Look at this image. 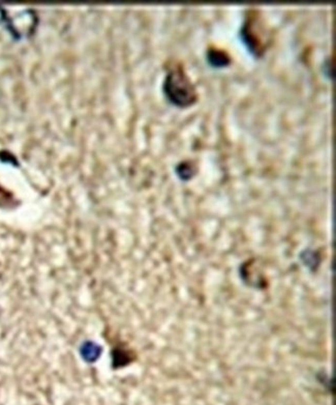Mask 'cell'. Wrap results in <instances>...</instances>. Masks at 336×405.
I'll return each instance as SVG.
<instances>
[{
	"instance_id": "cell-1",
	"label": "cell",
	"mask_w": 336,
	"mask_h": 405,
	"mask_svg": "<svg viewBox=\"0 0 336 405\" xmlns=\"http://www.w3.org/2000/svg\"><path fill=\"white\" fill-rule=\"evenodd\" d=\"M165 93L169 100L177 106L192 105L197 98L196 90L187 76L180 70H175L167 76Z\"/></svg>"
},
{
	"instance_id": "cell-2",
	"label": "cell",
	"mask_w": 336,
	"mask_h": 405,
	"mask_svg": "<svg viewBox=\"0 0 336 405\" xmlns=\"http://www.w3.org/2000/svg\"><path fill=\"white\" fill-rule=\"evenodd\" d=\"M81 355L87 362H94L98 356L101 355V348L94 343L86 342L81 347Z\"/></svg>"
},
{
	"instance_id": "cell-3",
	"label": "cell",
	"mask_w": 336,
	"mask_h": 405,
	"mask_svg": "<svg viewBox=\"0 0 336 405\" xmlns=\"http://www.w3.org/2000/svg\"><path fill=\"white\" fill-rule=\"evenodd\" d=\"M208 59L210 64L215 66H224L229 64V58L223 51L211 50L208 53Z\"/></svg>"
}]
</instances>
